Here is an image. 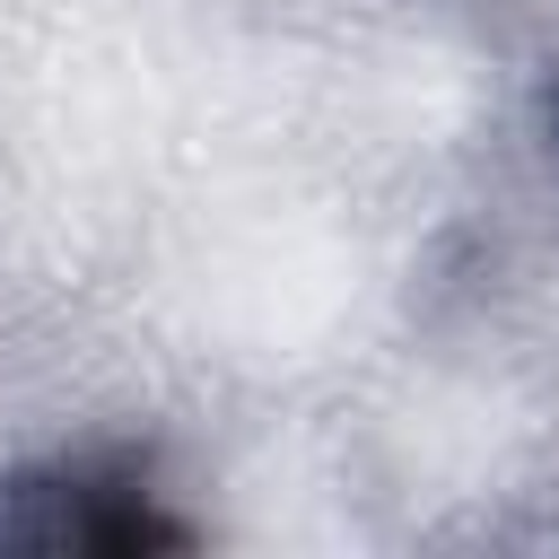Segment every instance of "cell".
<instances>
[{
  "instance_id": "cell-2",
  "label": "cell",
  "mask_w": 559,
  "mask_h": 559,
  "mask_svg": "<svg viewBox=\"0 0 559 559\" xmlns=\"http://www.w3.org/2000/svg\"><path fill=\"white\" fill-rule=\"evenodd\" d=\"M550 148H559V87H550Z\"/></svg>"
},
{
  "instance_id": "cell-1",
  "label": "cell",
  "mask_w": 559,
  "mask_h": 559,
  "mask_svg": "<svg viewBox=\"0 0 559 559\" xmlns=\"http://www.w3.org/2000/svg\"><path fill=\"white\" fill-rule=\"evenodd\" d=\"M0 542H26V550H148V542H183V524L148 515V498L122 489V480L52 472V480H17V498L0 507Z\"/></svg>"
}]
</instances>
